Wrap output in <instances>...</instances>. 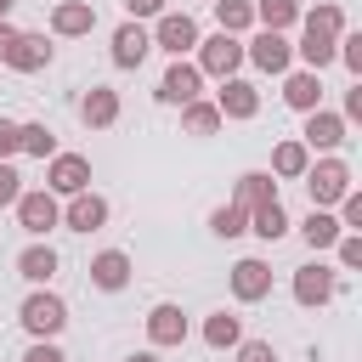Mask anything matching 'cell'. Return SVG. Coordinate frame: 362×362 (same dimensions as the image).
<instances>
[{"mask_svg":"<svg viewBox=\"0 0 362 362\" xmlns=\"http://www.w3.org/2000/svg\"><path fill=\"white\" fill-rule=\"evenodd\" d=\"M221 124H226V119H221V113H215V102H204V96L181 107V130H187V136H215Z\"/></svg>","mask_w":362,"mask_h":362,"instance_id":"30","label":"cell"},{"mask_svg":"<svg viewBox=\"0 0 362 362\" xmlns=\"http://www.w3.org/2000/svg\"><path fill=\"white\" fill-rule=\"evenodd\" d=\"M294 57L305 62V74H322L328 62H339V40H334V34L305 28V34H300V45H294Z\"/></svg>","mask_w":362,"mask_h":362,"instance_id":"19","label":"cell"},{"mask_svg":"<svg viewBox=\"0 0 362 362\" xmlns=\"http://www.w3.org/2000/svg\"><path fill=\"white\" fill-rule=\"evenodd\" d=\"M23 153V124L17 119H0V164H11Z\"/></svg>","mask_w":362,"mask_h":362,"instance_id":"34","label":"cell"},{"mask_svg":"<svg viewBox=\"0 0 362 362\" xmlns=\"http://www.w3.org/2000/svg\"><path fill=\"white\" fill-rule=\"evenodd\" d=\"M339 62H345V68L362 79V34H351V28L339 34Z\"/></svg>","mask_w":362,"mask_h":362,"instance_id":"35","label":"cell"},{"mask_svg":"<svg viewBox=\"0 0 362 362\" xmlns=\"http://www.w3.org/2000/svg\"><path fill=\"white\" fill-rule=\"evenodd\" d=\"M283 102H288L294 113H317V107H322V74H305V68L288 74V79H283Z\"/></svg>","mask_w":362,"mask_h":362,"instance_id":"20","label":"cell"},{"mask_svg":"<svg viewBox=\"0 0 362 362\" xmlns=\"http://www.w3.org/2000/svg\"><path fill=\"white\" fill-rule=\"evenodd\" d=\"M17 198H23V175H17L11 164H0V209H6V204H17Z\"/></svg>","mask_w":362,"mask_h":362,"instance_id":"38","label":"cell"},{"mask_svg":"<svg viewBox=\"0 0 362 362\" xmlns=\"http://www.w3.org/2000/svg\"><path fill=\"white\" fill-rule=\"evenodd\" d=\"M51 62V40L45 34H17V45L6 51V68L11 74H40Z\"/></svg>","mask_w":362,"mask_h":362,"instance_id":"18","label":"cell"},{"mask_svg":"<svg viewBox=\"0 0 362 362\" xmlns=\"http://www.w3.org/2000/svg\"><path fill=\"white\" fill-rule=\"evenodd\" d=\"M300 17H305V28H317V34H334V40L345 34V11H339V6H311V11H300Z\"/></svg>","mask_w":362,"mask_h":362,"instance_id":"33","label":"cell"},{"mask_svg":"<svg viewBox=\"0 0 362 362\" xmlns=\"http://www.w3.org/2000/svg\"><path fill=\"white\" fill-rule=\"evenodd\" d=\"M238 362H277V351H272V339H243Z\"/></svg>","mask_w":362,"mask_h":362,"instance_id":"37","label":"cell"},{"mask_svg":"<svg viewBox=\"0 0 362 362\" xmlns=\"http://www.w3.org/2000/svg\"><path fill=\"white\" fill-rule=\"evenodd\" d=\"M339 141H345V119L339 113H328V107L305 113V130H300V147L305 153H334Z\"/></svg>","mask_w":362,"mask_h":362,"instance_id":"11","label":"cell"},{"mask_svg":"<svg viewBox=\"0 0 362 362\" xmlns=\"http://www.w3.org/2000/svg\"><path fill=\"white\" fill-rule=\"evenodd\" d=\"M23 153H28V158H57V130L40 124V119L23 124Z\"/></svg>","mask_w":362,"mask_h":362,"instance_id":"32","label":"cell"},{"mask_svg":"<svg viewBox=\"0 0 362 362\" xmlns=\"http://www.w3.org/2000/svg\"><path fill=\"white\" fill-rule=\"evenodd\" d=\"M147 345H153V351L187 345V311H181V305H170V300H158V305L147 311Z\"/></svg>","mask_w":362,"mask_h":362,"instance_id":"9","label":"cell"},{"mask_svg":"<svg viewBox=\"0 0 362 362\" xmlns=\"http://www.w3.org/2000/svg\"><path fill=\"white\" fill-rule=\"evenodd\" d=\"M11 6H17V0H0V23H6V17H11Z\"/></svg>","mask_w":362,"mask_h":362,"instance_id":"44","label":"cell"},{"mask_svg":"<svg viewBox=\"0 0 362 362\" xmlns=\"http://www.w3.org/2000/svg\"><path fill=\"white\" fill-rule=\"evenodd\" d=\"M204 345H209V351H238V345H243V317H232V311L204 317Z\"/></svg>","mask_w":362,"mask_h":362,"instance_id":"23","label":"cell"},{"mask_svg":"<svg viewBox=\"0 0 362 362\" xmlns=\"http://www.w3.org/2000/svg\"><path fill=\"white\" fill-rule=\"evenodd\" d=\"M272 198H277V181H272L266 170H243V175H238V192H232V204L255 209V204H272Z\"/></svg>","mask_w":362,"mask_h":362,"instance_id":"26","label":"cell"},{"mask_svg":"<svg viewBox=\"0 0 362 362\" xmlns=\"http://www.w3.org/2000/svg\"><path fill=\"white\" fill-rule=\"evenodd\" d=\"M209 232H215V238H243V232H249V209H243V204L209 209Z\"/></svg>","mask_w":362,"mask_h":362,"instance_id":"31","label":"cell"},{"mask_svg":"<svg viewBox=\"0 0 362 362\" xmlns=\"http://www.w3.org/2000/svg\"><path fill=\"white\" fill-rule=\"evenodd\" d=\"M96 28V6L90 0H62L57 11H51V34H62V40H79V34H90Z\"/></svg>","mask_w":362,"mask_h":362,"instance_id":"17","label":"cell"},{"mask_svg":"<svg viewBox=\"0 0 362 362\" xmlns=\"http://www.w3.org/2000/svg\"><path fill=\"white\" fill-rule=\"evenodd\" d=\"M215 113H221V119H255V113H260V90H255L249 79H221Z\"/></svg>","mask_w":362,"mask_h":362,"instance_id":"12","label":"cell"},{"mask_svg":"<svg viewBox=\"0 0 362 362\" xmlns=\"http://www.w3.org/2000/svg\"><path fill=\"white\" fill-rule=\"evenodd\" d=\"M147 51H153V34L141 23H119L113 28V68H141Z\"/></svg>","mask_w":362,"mask_h":362,"instance_id":"15","label":"cell"},{"mask_svg":"<svg viewBox=\"0 0 362 362\" xmlns=\"http://www.w3.org/2000/svg\"><path fill=\"white\" fill-rule=\"evenodd\" d=\"M17 34H23V28H11V23H0V62H6V51L17 45Z\"/></svg>","mask_w":362,"mask_h":362,"instance_id":"42","label":"cell"},{"mask_svg":"<svg viewBox=\"0 0 362 362\" xmlns=\"http://www.w3.org/2000/svg\"><path fill=\"white\" fill-rule=\"evenodd\" d=\"M147 34H153V45H158V51H170L175 62H181L187 51H198V23H192L187 11H164Z\"/></svg>","mask_w":362,"mask_h":362,"instance_id":"6","label":"cell"},{"mask_svg":"<svg viewBox=\"0 0 362 362\" xmlns=\"http://www.w3.org/2000/svg\"><path fill=\"white\" fill-rule=\"evenodd\" d=\"M62 226L68 232H102L107 226V198L102 192H74L68 209H62Z\"/></svg>","mask_w":362,"mask_h":362,"instance_id":"13","label":"cell"},{"mask_svg":"<svg viewBox=\"0 0 362 362\" xmlns=\"http://www.w3.org/2000/svg\"><path fill=\"white\" fill-rule=\"evenodd\" d=\"M215 23H221V34H249L255 28V0H215Z\"/></svg>","mask_w":362,"mask_h":362,"instance_id":"29","label":"cell"},{"mask_svg":"<svg viewBox=\"0 0 362 362\" xmlns=\"http://www.w3.org/2000/svg\"><path fill=\"white\" fill-rule=\"evenodd\" d=\"M300 238H305L311 249H334V243H339V221H334V209H311V215L300 221Z\"/></svg>","mask_w":362,"mask_h":362,"instance_id":"28","label":"cell"},{"mask_svg":"<svg viewBox=\"0 0 362 362\" xmlns=\"http://www.w3.org/2000/svg\"><path fill=\"white\" fill-rule=\"evenodd\" d=\"M305 164H311V153L300 147V136H288V141H277V147H272V175L300 181V175H305Z\"/></svg>","mask_w":362,"mask_h":362,"instance_id":"25","label":"cell"},{"mask_svg":"<svg viewBox=\"0 0 362 362\" xmlns=\"http://www.w3.org/2000/svg\"><path fill=\"white\" fill-rule=\"evenodd\" d=\"M23 362H68V356L57 351V339H34V345L23 351Z\"/></svg>","mask_w":362,"mask_h":362,"instance_id":"39","label":"cell"},{"mask_svg":"<svg viewBox=\"0 0 362 362\" xmlns=\"http://www.w3.org/2000/svg\"><path fill=\"white\" fill-rule=\"evenodd\" d=\"M339 119H345V124H351V119H362V79L345 90V113H339Z\"/></svg>","mask_w":362,"mask_h":362,"instance_id":"41","label":"cell"},{"mask_svg":"<svg viewBox=\"0 0 362 362\" xmlns=\"http://www.w3.org/2000/svg\"><path fill=\"white\" fill-rule=\"evenodd\" d=\"M305 192H311V209H334L345 192H351V164L345 158H317V164H305Z\"/></svg>","mask_w":362,"mask_h":362,"instance_id":"2","label":"cell"},{"mask_svg":"<svg viewBox=\"0 0 362 362\" xmlns=\"http://www.w3.org/2000/svg\"><path fill=\"white\" fill-rule=\"evenodd\" d=\"M198 96H204V74H198L192 62H170V68H164V79H158V102L187 107V102H198Z\"/></svg>","mask_w":362,"mask_h":362,"instance_id":"10","label":"cell"},{"mask_svg":"<svg viewBox=\"0 0 362 362\" xmlns=\"http://www.w3.org/2000/svg\"><path fill=\"white\" fill-rule=\"evenodd\" d=\"M339 294V272L334 266H322V260H311V266H300L294 272V300L305 305V311H317V305H328Z\"/></svg>","mask_w":362,"mask_h":362,"instance_id":"8","label":"cell"},{"mask_svg":"<svg viewBox=\"0 0 362 362\" xmlns=\"http://www.w3.org/2000/svg\"><path fill=\"white\" fill-rule=\"evenodd\" d=\"M17 322L28 328V339H57L68 328V300L51 294V288H34L23 305H17Z\"/></svg>","mask_w":362,"mask_h":362,"instance_id":"1","label":"cell"},{"mask_svg":"<svg viewBox=\"0 0 362 362\" xmlns=\"http://www.w3.org/2000/svg\"><path fill=\"white\" fill-rule=\"evenodd\" d=\"M45 192H57V198L90 192V158H85V153H57V158H45Z\"/></svg>","mask_w":362,"mask_h":362,"instance_id":"4","label":"cell"},{"mask_svg":"<svg viewBox=\"0 0 362 362\" xmlns=\"http://www.w3.org/2000/svg\"><path fill=\"white\" fill-rule=\"evenodd\" d=\"M243 62H255L260 74H288V62H294V45H288V34H272V28H260L255 40H243Z\"/></svg>","mask_w":362,"mask_h":362,"instance_id":"7","label":"cell"},{"mask_svg":"<svg viewBox=\"0 0 362 362\" xmlns=\"http://www.w3.org/2000/svg\"><path fill=\"white\" fill-rule=\"evenodd\" d=\"M124 11H130V23H141V17H164V0H124Z\"/></svg>","mask_w":362,"mask_h":362,"instance_id":"40","label":"cell"},{"mask_svg":"<svg viewBox=\"0 0 362 362\" xmlns=\"http://www.w3.org/2000/svg\"><path fill=\"white\" fill-rule=\"evenodd\" d=\"M85 272H90V283H96L102 294H119V288L130 283V272H136V266H130V255H124V249H102V255H90V266H85Z\"/></svg>","mask_w":362,"mask_h":362,"instance_id":"14","label":"cell"},{"mask_svg":"<svg viewBox=\"0 0 362 362\" xmlns=\"http://www.w3.org/2000/svg\"><path fill=\"white\" fill-rule=\"evenodd\" d=\"M124 362H158V356H153V351H130Z\"/></svg>","mask_w":362,"mask_h":362,"instance_id":"43","label":"cell"},{"mask_svg":"<svg viewBox=\"0 0 362 362\" xmlns=\"http://www.w3.org/2000/svg\"><path fill=\"white\" fill-rule=\"evenodd\" d=\"M11 209H17V226H23L28 238H45L51 226H62V204H57V192H45V187L23 192Z\"/></svg>","mask_w":362,"mask_h":362,"instance_id":"5","label":"cell"},{"mask_svg":"<svg viewBox=\"0 0 362 362\" xmlns=\"http://www.w3.org/2000/svg\"><path fill=\"white\" fill-rule=\"evenodd\" d=\"M204 79H238V68H243V40L238 34H209V40H198V62H192Z\"/></svg>","mask_w":362,"mask_h":362,"instance_id":"3","label":"cell"},{"mask_svg":"<svg viewBox=\"0 0 362 362\" xmlns=\"http://www.w3.org/2000/svg\"><path fill=\"white\" fill-rule=\"evenodd\" d=\"M255 23L272 34H288L300 23V0H255Z\"/></svg>","mask_w":362,"mask_h":362,"instance_id":"27","label":"cell"},{"mask_svg":"<svg viewBox=\"0 0 362 362\" xmlns=\"http://www.w3.org/2000/svg\"><path fill=\"white\" fill-rule=\"evenodd\" d=\"M17 277L34 283V288H45V283L57 277V249H51V243H28V249L17 255Z\"/></svg>","mask_w":362,"mask_h":362,"instance_id":"22","label":"cell"},{"mask_svg":"<svg viewBox=\"0 0 362 362\" xmlns=\"http://www.w3.org/2000/svg\"><path fill=\"white\" fill-rule=\"evenodd\" d=\"M79 119H85L90 130H107V124L119 119V90H107V85H90V90L79 96Z\"/></svg>","mask_w":362,"mask_h":362,"instance_id":"21","label":"cell"},{"mask_svg":"<svg viewBox=\"0 0 362 362\" xmlns=\"http://www.w3.org/2000/svg\"><path fill=\"white\" fill-rule=\"evenodd\" d=\"M249 232L255 238H266V243H277V238H288V209L272 198V204H255L249 209Z\"/></svg>","mask_w":362,"mask_h":362,"instance_id":"24","label":"cell"},{"mask_svg":"<svg viewBox=\"0 0 362 362\" xmlns=\"http://www.w3.org/2000/svg\"><path fill=\"white\" fill-rule=\"evenodd\" d=\"M232 294H238L243 305L266 300V294H272V266H266V260H255V255H249V260H238V266H232Z\"/></svg>","mask_w":362,"mask_h":362,"instance_id":"16","label":"cell"},{"mask_svg":"<svg viewBox=\"0 0 362 362\" xmlns=\"http://www.w3.org/2000/svg\"><path fill=\"white\" fill-rule=\"evenodd\" d=\"M334 249H339V266H345V272H356V266H362V232H339V243H334Z\"/></svg>","mask_w":362,"mask_h":362,"instance_id":"36","label":"cell"}]
</instances>
